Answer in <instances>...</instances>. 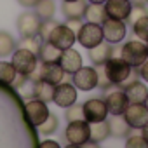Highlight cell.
I'll return each mask as SVG.
<instances>
[{
  "label": "cell",
  "mask_w": 148,
  "mask_h": 148,
  "mask_svg": "<svg viewBox=\"0 0 148 148\" xmlns=\"http://www.w3.org/2000/svg\"><path fill=\"white\" fill-rule=\"evenodd\" d=\"M103 70L106 73V77L108 80L113 84V86H122L125 82V79L131 75V71H132V66L129 63H125L120 56H113L110 58L105 64H103Z\"/></svg>",
  "instance_id": "1"
},
{
  "label": "cell",
  "mask_w": 148,
  "mask_h": 148,
  "mask_svg": "<svg viewBox=\"0 0 148 148\" xmlns=\"http://www.w3.org/2000/svg\"><path fill=\"white\" fill-rule=\"evenodd\" d=\"M120 58L132 68H138L148 59V45L143 40H129L120 47Z\"/></svg>",
  "instance_id": "2"
},
{
  "label": "cell",
  "mask_w": 148,
  "mask_h": 148,
  "mask_svg": "<svg viewBox=\"0 0 148 148\" xmlns=\"http://www.w3.org/2000/svg\"><path fill=\"white\" fill-rule=\"evenodd\" d=\"M64 138H66L70 146H84L86 141L91 138V125H89V122L86 119L84 120L68 122V125L64 129Z\"/></svg>",
  "instance_id": "3"
},
{
  "label": "cell",
  "mask_w": 148,
  "mask_h": 148,
  "mask_svg": "<svg viewBox=\"0 0 148 148\" xmlns=\"http://www.w3.org/2000/svg\"><path fill=\"white\" fill-rule=\"evenodd\" d=\"M103 40H105V37H103V28H101V25H98V23H91V21L82 23V26H80L79 32H77V42H79L82 47H86V49H92V47H96L98 44H101Z\"/></svg>",
  "instance_id": "4"
},
{
  "label": "cell",
  "mask_w": 148,
  "mask_h": 148,
  "mask_svg": "<svg viewBox=\"0 0 148 148\" xmlns=\"http://www.w3.org/2000/svg\"><path fill=\"white\" fill-rule=\"evenodd\" d=\"M11 56H12L11 63L14 64L16 71L23 73V75H30V73L38 66V56L35 52H32L30 49L18 47V49H14V52Z\"/></svg>",
  "instance_id": "5"
},
{
  "label": "cell",
  "mask_w": 148,
  "mask_h": 148,
  "mask_svg": "<svg viewBox=\"0 0 148 148\" xmlns=\"http://www.w3.org/2000/svg\"><path fill=\"white\" fill-rule=\"evenodd\" d=\"M71 84L79 91L89 92L98 87V70L96 66H80L71 77Z\"/></svg>",
  "instance_id": "6"
},
{
  "label": "cell",
  "mask_w": 148,
  "mask_h": 148,
  "mask_svg": "<svg viewBox=\"0 0 148 148\" xmlns=\"http://www.w3.org/2000/svg\"><path fill=\"white\" fill-rule=\"evenodd\" d=\"M49 42L52 44V45H56L58 49H61V51H64V49H70V47H73V44L77 42V33L73 32L66 23L64 25H56L54 26V30L51 32V35H49Z\"/></svg>",
  "instance_id": "7"
},
{
  "label": "cell",
  "mask_w": 148,
  "mask_h": 148,
  "mask_svg": "<svg viewBox=\"0 0 148 148\" xmlns=\"http://www.w3.org/2000/svg\"><path fill=\"white\" fill-rule=\"evenodd\" d=\"M103 28V37L106 42L110 44H119L125 38V33H127V26H125V21L122 19H115V18H106L101 25Z\"/></svg>",
  "instance_id": "8"
},
{
  "label": "cell",
  "mask_w": 148,
  "mask_h": 148,
  "mask_svg": "<svg viewBox=\"0 0 148 148\" xmlns=\"http://www.w3.org/2000/svg\"><path fill=\"white\" fill-rule=\"evenodd\" d=\"M77 87L70 84V82H59L54 87V96L52 101L59 106V108H68L73 103H77Z\"/></svg>",
  "instance_id": "9"
},
{
  "label": "cell",
  "mask_w": 148,
  "mask_h": 148,
  "mask_svg": "<svg viewBox=\"0 0 148 148\" xmlns=\"http://www.w3.org/2000/svg\"><path fill=\"white\" fill-rule=\"evenodd\" d=\"M40 16L37 12H23L19 18H18V32L21 35V38H26V37H37L38 35V30H40Z\"/></svg>",
  "instance_id": "10"
},
{
  "label": "cell",
  "mask_w": 148,
  "mask_h": 148,
  "mask_svg": "<svg viewBox=\"0 0 148 148\" xmlns=\"http://www.w3.org/2000/svg\"><path fill=\"white\" fill-rule=\"evenodd\" d=\"M124 119L131 125V129H139L148 122V108L145 103H129V106L124 112Z\"/></svg>",
  "instance_id": "11"
},
{
  "label": "cell",
  "mask_w": 148,
  "mask_h": 148,
  "mask_svg": "<svg viewBox=\"0 0 148 148\" xmlns=\"http://www.w3.org/2000/svg\"><path fill=\"white\" fill-rule=\"evenodd\" d=\"M84 117L89 124L92 122H99V120H106L108 117V108L105 99L101 98H91L84 103Z\"/></svg>",
  "instance_id": "12"
},
{
  "label": "cell",
  "mask_w": 148,
  "mask_h": 148,
  "mask_svg": "<svg viewBox=\"0 0 148 148\" xmlns=\"http://www.w3.org/2000/svg\"><path fill=\"white\" fill-rule=\"evenodd\" d=\"M25 112H26V117H28V122L35 127H38L47 117H49V108H47V103L45 101H40V99H30L25 106Z\"/></svg>",
  "instance_id": "13"
},
{
  "label": "cell",
  "mask_w": 148,
  "mask_h": 148,
  "mask_svg": "<svg viewBox=\"0 0 148 148\" xmlns=\"http://www.w3.org/2000/svg\"><path fill=\"white\" fill-rule=\"evenodd\" d=\"M105 103L108 108V115H124L125 108L129 106V98L125 94V91H110L105 96Z\"/></svg>",
  "instance_id": "14"
},
{
  "label": "cell",
  "mask_w": 148,
  "mask_h": 148,
  "mask_svg": "<svg viewBox=\"0 0 148 148\" xmlns=\"http://www.w3.org/2000/svg\"><path fill=\"white\" fill-rule=\"evenodd\" d=\"M105 9H106L108 18L127 21L129 14H131V9H132V2L131 0H106Z\"/></svg>",
  "instance_id": "15"
},
{
  "label": "cell",
  "mask_w": 148,
  "mask_h": 148,
  "mask_svg": "<svg viewBox=\"0 0 148 148\" xmlns=\"http://www.w3.org/2000/svg\"><path fill=\"white\" fill-rule=\"evenodd\" d=\"M61 68L64 70V73H70V75H73L80 66H82V56L79 51H75L73 47L70 49H64L61 51V56H59V61Z\"/></svg>",
  "instance_id": "16"
},
{
  "label": "cell",
  "mask_w": 148,
  "mask_h": 148,
  "mask_svg": "<svg viewBox=\"0 0 148 148\" xmlns=\"http://www.w3.org/2000/svg\"><path fill=\"white\" fill-rule=\"evenodd\" d=\"M40 79L45 80V82H51V84H59L63 82L64 79V70L61 68V64L58 61H52V63H40Z\"/></svg>",
  "instance_id": "17"
},
{
  "label": "cell",
  "mask_w": 148,
  "mask_h": 148,
  "mask_svg": "<svg viewBox=\"0 0 148 148\" xmlns=\"http://www.w3.org/2000/svg\"><path fill=\"white\" fill-rule=\"evenodd\" d=\"M87 51H89V59L94 66L105 64L110 58H113V44H110V42H101L96 47L87 49Z\"/></svg>",
  "instance_id": "18"
},
{
  "label": "cell",
  "mask_w": 148,
  "mask_h": 148,
  "mask_svg": "<svg viewBox=\"0 0 148 148\" xmlns=\"http://www.w3.org/2000/svg\"><path fill=\"white\" fill-rule=\"evenodd\" d=\"M87 4H89L87 0H71V2H63L61 11H63V14H64L66 19H71V18L82 19L84 14H86Z\"/></svg>",
  "instance_id": "19"
},
{
  "label": "cell",
  "mask_w": 148,
  "mask_h": 148,
  "mask_svg": "<svg viewBox=\"0 0 148 148\" xmlns=\"http://www.w3.org/2000/svg\"><path fill=\"white\" fill-rule=\"evenodd\" d=\"M108 125H110V134L115 138H127L131 132V125L127 124L124 115H112Z\"/></svg>",
  "instance_id": "20"
},
{
  "label": "cell",
  "mask_w": 148,
  "mask_h": 148,
  "mask_svg": "<svg viewBox=\"0 0 148 148\" xmlns=\"http://www.w3.org/2000/svg\"><path fill=\"white\" fill-rule=\"evenodd\" d=\"M127 98H129V103H145L146 96H148V89L145 84H141L139 80L129 84L127 87H124Z\"/></svg>",
  "instance_id": "21"
},
{
  "label": "cell",
  "mask_w": 148,
  "mask_h": 148,
  "mask_svg": "<svg viewBox=\"0 0 148 148\" xmlns=\"http://www.w3.org/2000/svg\"><path fill=\"white\" fill-rule=\"evenodd\" d=\"M54 84L51 82H45V80H38V82H33V98L40 99V101H52V96H54Z\"/></svg>",
  "instance_id": "22"
},
{
  "label": "cell",
  "mask_w": 148,
  "mask_h": 148,
  "mask_svg": "<svg viewBox=\"0 0 148 148\" xmlns=\"http://www.w3.org/2000/svg\"><path fill=\"white\" fill-rule=\"evenodd\" d=\"M38 59L40 63H52V61H59V56H61V49H58L56 45H52L49 40L42 42L40 49H38Z\"/></svg>",
  "instance_id": "23"
},
{
  "label": "cell",
  "mask_w": 148,
  "mask_h": 148,
  "mask_svg": "<svg viewBox=\"0 0 148 148\" xmlns=\"http://www.w3.org/2000/svg\"><path fill=\"white\" fill-rule=\"evenodd\" d=\"M84 18L87 21H91V23L103 25V21L108 18L106 9H105V4H87V9H86Z\"/></svg>",
  "instance_id": "24"
},
{
  "label": "cell",
  "mask_w": 148,
  "mask_h": 148,
  "mask_svg": "<svg viewBox=\"0 0 148 148\" xmlns=\"http://www.w3.org/2000/svg\"><path fill=\"white\" fill-rule=\"evenodd\" d=\"M108 136H110L108 120H99V122H92L91 124V139L92 141H96L99 145L105 139H108Z\"/></svg>",
  "instance_id": "25"
},
{
  "label": "cell",
  "mask_w": 148,
  "mask_h": 148,
  "mask_svg": "<svg viewBox=\"0 0 148 148\" xmlns=\"http://www.w3.org/2000/svg\"><path fill=\"white\" fill-rule=\"evenodd\" d=\"M35 12L40 16V19H51V18H54V12H56L54 0H38V4L35 5Z\"/></svg>",
  "instance_id": "26"
},
{
  "label": "cell",
  "mask_w": 148,
  "mask_h": 148,
  "mask_svg": "<svg viewBox=\"0 0 148 148\" xmlns=\"http://www.w3.org/2000/svg\"><path fill=\"white\" fill-rule=\"evenodd\" d=\"M16 49V40L11 33L0 32V56H11Z\"/></svg>",
  "instance_id": "27"
},
{
  "label": "cell",
  "mask_w": 148,
  "mask_h": 148,
  "mask_svg": "<svg viewBox=\"0 0 148 148\" xmlns=\"http://www.w3.org/2000/svg\"><path fill=\"white\" fill-rule=\"evenodd\" d=\"M58 125H59L58 117H56L54 113H49V117L38 125V131H40L42 136H51V134H54V132L58 131Z\"/></svg>",
  "instance_id": "28"
},
{
  "label": "cell",
  "mask_w": 148,
  "mask_h": 148,
  "mask_svg": "<svg viewBox=\"0 0 148 148\" xmlns=\"http://www.w3.org/2000/svg\"><path fill=\"white\" fill-rule=\"evenodd\" d=\"M132 32L139 40L148 42V16H143V18L136 19L132 23Z\"/></svg>",
  "instance_id": "29"
},
{
  "label": "cell",
  "mask_w": 148,
  "mask_h": 148,
  "mask_svg": "<svg viewBox=\"0 0 148 148\" xmlns=\"http://www.w3.org/2000/svg\"><path fill=\"white\" fill-rule=\"evenodd\" d=\"M16 68L12 63L9 61H0V80L5 82V84H12L14 77H16Z\"/></svg>",
  "instance_id": "30"
},
{
  "label": "cell",
  "mask_w": 148,
  "mask_h": 148,
  "mask_svg": "<svg viewBox=\"0 0 148 148\" xmlns=\"http://www.w3.org/2000/svg\"><path fill=\"white\" fill-rule=\"evenodd\" d=\"M64 119L66 122H73V120H84V105H77V103H73L71 106L66 108L64 112Z\"/></svg>",
  "instance_id": "31"
},
{
  "label": "cell",
  "mask_w": 148,
  "mask_h": 148,
  "mask_svg": "<svg viewBox=\"0 0 148 148\" xmlns=\"http://www.w3.org/2000/svg\"><path fill=\"white\" fill-rule=\"evenodd\" d=\"M56 25H58V21H54L52 18H51V19H42V23H40V30H38V37L42 38V42L49 40V35H51V32L54 30Z\"/></svg>",
  "instance_id": "32"
},
{
  "label": "cell",
  "mask_w": 148,
  "mask_h": 148,
  "mask_svg": "<svg viewBox=\"0 0 148 148\" xmlns=\"http://www.w3.org/2000/svg\"><path fill=\"white\" fill-rule=\"evenodd\" d=\"M40 45H42V38H40V37L37 35V37H26V38H23V40H21V45H19V47L30 49L32 52L38 54V49H40Z\"/></svg>",
  "instance_id": "33"
},
{
  "label": "cell",
  "mask_w": 148,
  "mask_h": 148,
  "mask_svg": "<svg viewBox=\"0 0 148 148\" xmlns=\"http://www.w3.org/2000/svg\"><path fill=\"white\" fill-rule=\"evenodd\" d=\"M143 16H148V9L143 4H132V9H131V14H129V19L127 21L132 25L136 19H139Z\"/></svg>",
  "instance_id": "34"
},
{
  "label": "cell",
  "mask_w": 148,
  "mask_h": 148,
  "mask_svg": "<svg viewBox=\"0 0 148 148\" xmlns=\"http://www.w3.org/2000/svg\"><path fill=\"white\" fill-rule=\"evenodd\" d=\"M125 146H129V148H145V146H148V143L145 141V138L141 134H134V136H127Z\"/></svg>",
  "instance_id": "35"
},
{
  "label": "cell",
  "mask_w": 148,
  "mask_h": 148,
  "mask_svg": "<svg viewBox=\"0 0 148 148\" xmlns=\"http://www.w3.org/2000/svg\"><path fill=\"white\" fill-rule=\"evenodd\" d=\"M96 70H98V87H101V89H108L110 86H113V84L108 80V77H106V73H105V70H103V64L96 66Z\"/></svg>",
  "instance_id": "36"
},
{
  "label": "cell",
  "mask_w": 148,
  "mask_h": 148,
  "mask_svg": "<svg viewBox=\"0 0 148 148\" xmlns=\"http://www.w3.org/2000/svg\"><path fill=\"white\" fill-rule=\"evenodd\" d=\"M28 82H30V80H28V75H23V73H16V77H14V80H12V86H14L16 89H23Z\"/></svg>",
  "instance_id": "37"
},
{
  "label": "cell",
  "mask_w": 148,
  "mask_h": 148,
  "mask_svg": "<svg viewBox=\"0 0 148 148\" xmlns=\"http://www.w3.org/2000/svg\"><path fill=\"white\" fill-rule=\"evenodd\" d=\"M138 73H139V77L148 84V59H146L143 64H139V66H138Z\"/></svg>",
  "instance_id": "38"
},
{
  "label": "cell",
  "mask_w": 148,
  "mask_h": 148,
  "mask_svg": "<svg viewBox=\"0 0 148 148\" xmlns=\"http://www.w3.org/2000/svg\"><path fill=\"white\" fill-rule=\"evenodd\" d=\"M66 25H68L73 32H75V33H77V32H79V28L82 26V19H79V18H71V19H68V21H66Z\"/></svg>",
  "instance_id": "39"
},
{
  "label": "cell",
  "mask_w": 148,
  "mask_h": 148,
  "mask_svg": "<svg viewBox=\"0 0 148 148\" xmlns=\"http://www.w3.org/2000/svg\"><path fill=\"white\" fill-rule=\"evenodd\" d=\"M18 4L26 7V9H35V5L38 4V0H18Z\"/></svg>",
  "instance_id": "40"
},
{
  "label": "cell",
  "mask_w": 148,
  "mask_h": 148,
  "mask_svg": "<svg viewBox=\"0 0 148 148\" xmlns=\"http://www.w3.org/2000/svg\"><path fill=\"white\" fill-rule=\"evenodd\" d=\"M141 136H143V138H145V141L148 143V122L141 127Z\"/></svg>",
  "instance_id": "41"
},
{
  "label": "cell",
  "mask_w": 148,
  "mask_h": 148,
  "mask_svg": "<svg viewBox=\"0 0 148 148\" xmlns=\"http://www.w3.org/2000/svg\"><path fill=\"white\" fill-rule=\"evenodd\" d=\"M40 146H52V148H58L59 145L56 143V141H42V145Z\"/></svg>",
  "instance_id": "42"
},
{
  "label": "cell",
  "mask_w": 148,
  "mask_h": 148,
  "mask_svg": "<svg viewBox=\"0 0 148 148\" xmlns=\"http://www.w3.org/2000/svg\"><path fill=\"white\" fill-rule=\"evenodd\" d=\"M87 2H89V4H105L106 0H87Z\"/></svg>",
  "instance_id": "43"
},
{
  "label": "cell",
  "mask_w": 148,
  "mask_h": 148,
  "mask_svg": "<svg viewBox=\"0 0 148 148\" xmlns=\"http://www.w3.org/2000/svg\"><path fill=\"white\" fill-rule=\"evenodd\" d=\"M145 106L148 108V96H146V99H145Z\"/></svg>",
  "instance_id": "44"
},
{
  "label": "cell",
  "mask_w": 148,
  "mask_h": 148,
  "mask_svg": "<svg viewBox=\"0 0 148 148\" xmlns=\"http://www.w3.org/2000/svg\"><path fill=\"white\" fill-rule=\"evenodd\" d=\"M63 2H71V0H63Z\"/></svg>",
  "instance_id": "45"
},
{
  "label": "cell",
  "mask_w": 148,
  "mask_h": 148,
  "mask_svg": "<svg viewBox=\"0 0 148 148\" xmlns=\"http://www.w3.org/2000/svg\"><path fill=\"white\" fill-rule=\"evenodd\" d=\"M146 4H148V0H146Z\"/></svg>",
  "instance_id": "46"
}]
</instances>
